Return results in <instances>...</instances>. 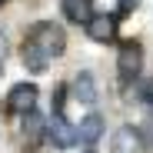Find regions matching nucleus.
Returning a JSON list of instances; mask_svg holds the SVG:
<instances>
[{
    "label": "nucleus",
    "instance_id": "nucleus-5",
    "mask_svg": "<svg viewBox=\"0 0 153 153\" xmlns=\"http://www.w3.org/2000/svg\"><path fill=\"white\" fill-rule=\"evenodd\" d=\"M47 133H50V140H53V146H60V150H67L73 140H76V126H70V120H63L60 113L47 123Z\"/></svg>",
    "mask_w": 153,
    "mask_h": 153
},
{
    "label": "nucleus",
    "instance_id": "nucleus-14",
    "mask_svg": "<svg viewBox=\"0 0 153 153\" xmlns=\"http://www.w3.org/2000/svg\"><path fill=\"white\" fill-rule=\"evenodd\" d=\"M137 4H140V0H117L120 13H130V10H137Z\"/></svg>",
    "mask_w": 153,
    "mask_h": 153
},
{
    "label": "nucleus",
    "instance_id": "nucleus-13",
    "mask_svg": "<svg viewBox=\"0 0 153 153\" xmlns=\"http://www.w3.org/2000/svg\"><path fill=\"white\" fill-rule=\"evenodd\" d=\"M137 130H140V137H143V143H153V117H146L140 126H137Z\"/></svg>",
    "mask_w": 153,
    "mask_h": 153
},
{
    "label": "nucleus",
    "instance_id": "nucleus-15",
    "mask_svg": "<svg viewBox=\"0 0 153 153\" xmlns=\"http://www.w3.org/2000/svg\"><path fill=\"white\" fill-rule=\"evenodd\" d=\"M0 70H4V67H0Z\"/></svg>",
    "mask_w": 153,
    "mask_h": 153
},
{
    "label": "nucleus",
    "instance_id": "nucleus-3",
    "mask_svg": "<svg viewBox=\"0 0 153 153\" xmlns=\"http://www.w3.org/2000/svg\"><path fill=\"white\" fill-rule=\"evenodd\" d=\"M87 33H90L97 43L113 40V37H117V17H110V13H93V17L87 20Z\"/></svg>",
    "mask_w": 153,
    "mask_h": 153
},
{
    "label": "nucleus",
    "instance_id": "nucleus-11",
    "mask_svg": "<svg viewBox=\"0 0 153 153\" xmlns=\"http://www.w3.org/2000/svg\"><path fill=\"white\" fill-rule=\"evenodd\" d=\"M60 10H63V17H70L76 23H87L93 17V4H90V0H63Z\"/></svg>",
    "mask_w": 153,
    "mask_h": 153
},
{
    "label": "nucleus",
    "instance_id": "nucleus-10",
    "mask_svg": "<svg viewBox=\"0 0 153 153\" xmlns=\"http://www.w3.org/2000/svg\"><path fill=\"white\" fill-rule=\"evenodd\" d=\"M73 97L80 100V103H93L97 100V83H93V76L87 70L76 73V80H73Z\"/></svg>",
    "mask_w": 153,
    "mask_h": 153
},
{
    "label": "nucleus",
    "instance_id": "nucleus-7",
    "mask_svg": "<svg viewBox=\"0 0 153 153\" xmlns=\"http://www.w3.org/2000/svg\"><path fill=\"white\" fill-rule=\"evenodd\" d=\"M23 67H27V70H33V73H43L47 70V63H50V53H47V50L40 47V43H27V47H23Z\"/></svg>",
    "mask_w": 153,
    "mask_h": 153
},
{
    "label": "nucleus",
    "instance_id": "nucleus-8",
    "mask_svg": "<svg viewBox=\"0 0 153 153\" xmlns=\"http://www.w3.org/2000/svg\"><path fill=\"white\" fill-rule=\"evenodd\" d=\"M100 137H103V117H83L80 123H76V140H83V143H97Z\"/></svg>",
    "mask_w": 153,
    "mask_h": 153
},
{
    "label": "nucleus",
    "instance_id": "nucleus-6",
    "mask_svg": "<svg viewBox=\"0 0 153 153\" xmlns=\"http://www.w3.org/2000/svg\"><path fill=\"white\" fill-rule=\"evenodd\" d=\"M43 130H47V120H43L40 113H33V110L23 113V140H27V146H30V150H33V146H40Z\"/></svg>",
    "mask_w": 153,
    "mask_h": 153
},
{
    "label": "nucleus",
    "instance_id": "nucleus-4",
    "mask_svg": "<svg viewBox=\"0 0 153 153\" xmlns=\"http://www.w3.org/2000/svg\"><path fill=\"white\" fill-rule=\"evenodd\" d=\"M33 103H37V87H33V83H17V87L10 90V97H7V107L17 110V113L33 110Z\"/></svg>",
    "mask_w": 153,
    "mask_h": 153
},
{
    "label": "nucleus",
    "instance_id": "nucleus-9",
    "mask_svg": "<svg viewBox=\"0 0 153 153\" xmlns=\"http://www.w3.org/2000/svg\"><path fill=\"white\" fill-rule=\"evenodd\" d=\"M140 143H143V137H140V130H133V126H123V130L113 133V153H133Z\"/></svg>",
    "mask_w": 153,
    "mask_h": 153
},
{
    "label": "nucleus",
    "instance_id": "nucleus-2",
    "mask_svg": "<svg viewBox=\"0 0 153 153\" xmlns=\"http://www.w3.org/2000/svg\"><path fill=\"white\" fill-rule=\"evenodd\" d=\"M140 60H143L140 43H137V40H126V43L120 47V57H117V70H120L123 80H130V76L140 70Z\"/></svg>",
    "mask_w": 153,
    "mask_h": 153
},
{
    "label": "nucleus",
    "instance_id": "nucleus-12",
    "mask_svg": "<svg viewBox=\"0 0 153 153\" xmlns=\"http://www.w3.org/2000/svg\"><path fill=\"white\" fill-rule=\"evenodd\" d=\"M137 100L146 107H153V76H143V80H137Z\"/></svg>",
    "mask_w": 153,
    "mask_h": 153
},
{
    "label": "nucleus",
    "instance_id": "nucleus-1",
    "mask_svg": "<svg viewBox=\"0 0 153 153\" xmlns=\"http://www.w3.org/2000/svg\"><path fill=\"white\" fill-rule=\"evenodd\" d=\"M30 40L40 43L50 57H60V53H63V47H67V33H63V27H57L53 20H40V23H33Z\"/></svg>",
    "mask_w": 153,
    "mask_h": 153
}]
</instances>
